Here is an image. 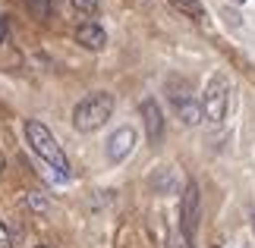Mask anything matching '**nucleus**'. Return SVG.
Returning <instances> with one entry per match:
<instances>
[{"label":"nucleus","instance_id":"nucleus-15","mask_svg":"<svg viewBox=\"0 0 255 248\" xmlns=\"http://www.w3.org/2000/svg\"><path fill=\"white\" fill-rule=\"evenodd\" d=\"M6 35H9V25H6V19L0 16V47H3V41H6Z\"/></svg>","mask_w":255,"mask_h":248},{"label":"nucleus","instance_id":"nucleus-8","mask_svg":"<svg viewBox=\"0 0 255 248\" xmlns=\"http://www.w3.org/2000/svg\"><path fill=\"white\" fill-rule=\"evenodd\" d=\"M173 110L176 116L186 123V126H199L205 120V113H202V101H195V97H183V101H176L173 104Z\"/></svg>","mask_w":255,"mask_h":248},{"label":"nucleus","instance_id":"nucleus-11","mask_svg":"<svg viewBox=\"0 0 255 248\" xmlns=\"http://www.w3.org/2000/svg\"><path fill=\"white\" fill-rule=\"evenodd\" d=\"M73 6L79 9L82 16H95L98 13V0H73Z\"/></svg>","mask_w":255,"mask_h":248},{"label":"nucleus","instance_id":"nucleus-19","mask_svg":"<svg viewBox=\"0 0 255 248\" xmlns=\"http://www.w3.org/2000/svg\"><path fill=\"white\" fill-rule=\"evenodd\" d=\"M233 3H246V0H233Z\"/></svg>","mask_w":255,"mask_h":248},{"label":"nucleus","instance_id":"nucleus-1","mask_svg":"<svg viewBox=\"0 0 255 248\" xmlns=\"http://www.w3.org/2000/svg\"><path fill=\"white\" fill-rule=\"evenodd\" d=\"M25 142H28V148H32V151L54 170L57 179H70V161H66L63 148L57 145V138L51 135V129H47L44 123L25 120Z\"/></svg>","mask_w":255,"mask_h":248},{"label":"nucleus","instance_id":"nucleus-2","mask_svg":"<svg viewBox=\"0 0 255 248\" xmlns=\"http://www.w3.org/2000/svg\"><path fill=\"white\" fill-rule=\"evenodd\" d=\"M114 113V94L107 91H95L82 97L79 104H76L73 110V126L79 129V132H95V129H101L107 120H111Z\"/></svg>","mask_w":255,"mask_h":248},{"label":"nucleus","instance_id":"nucleus-7","mask_svg":"<svg viewBox=\"0 0 255 248\" xmlns=\"http://www.w3.org/2000/svg\"><path fill=\"white\" fill-rule=\"evenodd\" d=\"M76 41H79L85 51H101V47L107 44V35H104V28L98 22H82L79 28H76Z\"/></svg>","mask_w":255,"mask_h":248},{"label":"nucleus","instance_id":"nucleus-5","mask_svg":"<svg viewBox=\"0 0 255 248\" xmlns=\"http://www.w3.org/2000/svg\"><path fill=\"white\" fill-rule=\"evenodd\" d=\"M132 148H135V129L132 126H120L111 138H107L104 151H107V161L111 164H120V161H126V157L132 154Z\"/></svg>","mask_w":255,"mask_h":248},{"label":"nucleus","instance_id":"nucleus-17","mask_svg":"<svg viewBox=\"0 0 255 248\" xmlns=\"http://www.w3.org/2000/svg\"><path fill=\"white\" fill-rule=\"evenodd\" d=\"M252 230H255V214H252Z\"/></svg>","mask_w":255,"mask_h":248},{"label":"nucleus","instance_id":"nucleus-14","mask_svg":"<svg viewBox=\"0 0 255 248\" xmlns=\"http://www.w3.org/2000/svg\"><path fill=\"white\" fill-rule=\"evenodd\" d=\"M170 248H192V242H189V239H186V236L180 233V236L173 239V245H170Z\"/></svg>","mask_w":255,"mask_h":248},{"label":"nucleus","instance_id":"nucleus-4","mask_svg":"<svg viewBox=\"0 0 255 248\" xmlns=\"http://www.w3.org/2000/svg\"><path fill=\"white\" fill-rule=\"evenodd\" d=\"M199 217H202V195H199V185L189 179L180 198V233L189 242H192L195 230H199Z\"/></svg>","mask_w":255,"mask_h":248},{"label":"nucleus","instance_id":"nucleus-3","mask_svg":"<svg viewBox=\"0 0 255 248\" xmlns=\"http://www.w3.org/2000/svg\"><path fill=\"white\" fill-rule=\"evenodd\" d=\"M227 107H230V85L224 76H214L208 88H205V97H202V113L208 123H224L227 116Z\"/></svg>","mask_w":255,"mask_h":248},{"label":"nucleus","instance_id":"nucleus-6","mask_svg":"<svg viewBox=\"0 0 255 248\" xmlns=\"http://www.w3.org/2000/svg\"><path fill=\"white\" fill-rule=\"evenodd\" d=\"M142 123H145V135H148L151 145H161L164 138V113L154 97H145L142 101Z\"/></svg>","mask_w":255,"mask_h":248},{"label":"nucleus","instance_id":"nucleus-10","mask_svg":"<svg viewBox=\"0 0 255 248\" xmlns=\"http://www.w3.org/2000/svg\"><path fill=\"white\" fill-rule=\"evenodd\" d=\"M28 3V13H32L35 19H51L54 16V6H57V0H25Z\"/></svg>","mask_w":255,"mask_h":248},{"label":"nucleus","instance_id":"nucleus-20","mask_svg":"<svg viewBox=\"0 0 255 248\" xmlns=\"http://www.w3.org/2000/svg\"><path fill=\"white\" fill-rule=\"evenodd\" d=\"M211 248H221V245H211Z\"/></svg>","mask_w":255,"mask_h":248},{"label":"nucleus","instance_id":"nucleus-9","mask_svg":"<svg viewBox=\"0 0 255 248\" xmlns=\"http://www.w3.org/2000/svg\"><path fill=\"white\" fill-rule=\"evenodd\" d=\"M167 3L176 9V13L195 19V22H202V19H205V6L199 3V0H167Z\"/></svg>","mask_w":255,"mask_h":248},{"label":"nucleus","instance_id":"nucleus-16","mask_svg":"<svg viewBox=\"0 0 255 248\" xmlns=\"http://www.w3.org/2000/svg\"><path fill=\"white\" fill-rule=\"evenodd\" d=\"M0 173H3V157H0Z\"/></svg>","mask_w":255,"mask_h":248},{"label":"nucleus","instance_id":"nucleus-18","mask_svg":"<svg viewBox=\"0 0 255 248\" xmlns=\"http://www.w3.org/2000/svg\"><path fill=\"white\" fill-rule=\"evenodd\" d=\"M35 248H51V245H35Z\"/></svg>","mask_w":255,"mask_h":248},{"label":"nucleus","instance_id":"nucleus-13","mask_svg":"<svg viewBox=\"0 0 255 248\" xmlns=\"http://www.w3.org/2000/svg\"><path fill=\"white\" fill-rule=\"evenodd\" d=\"M0 248H13V236H9V230L3 226V220H0Z\"/></svg>","mask_w":255,"mask_h":248},{"label":"nucleus","instance_id":"nucleus-12","mask_svg":"<svg viewBox=\"0 0 255 248\" xmlns=\"http://www.w3.org/2000/svg\"><path fill=\"white\" fill-rule=\"evenodd\" d=\"M25 201H28V207H32V211H47V201L41 198V192H28Z\"/></svg>","mask_w":255,"mask_h":248}]
</instances>
